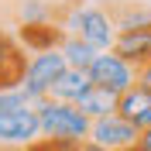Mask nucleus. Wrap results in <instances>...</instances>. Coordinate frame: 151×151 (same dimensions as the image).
<instances>
[{
  "mask_svg": "<svg viewBox=\"0 0 151 151\" xmlns=\"http://www.w3.org/2000/svg\"><path fill=\"white\" fill-rule=\"evenodd\" d=\"M55 21L65 28V35L83 38L96 52H106L117 41V21H113L110 7H96V4H86V0H69V4L55 7Z\"/></svg>",
  "mask_w": 151,
  "mask_h": 151,
  "instance_id": "nucleus-1",
  "label": "nucleus"
},
{
  "mask_svg": "<svg viewBox=\"0 0 151 151\" xmlns=\"http://www.w3.org/2000/svg\"><path fill=\"white\" fill-rule=\"evenodd\" d=\"M89 141L103 144L110 151H120V148H131V144L141 141V127L120 113H106V117H96L89 124Z\"/></svg>",
  "mask_w": 151,
  "mask_h": 151,
  "instance_id": "nucleus-6",
  "label": "nucleus"
},
{
  "mask_svg": "<svg viewBox=\"0 0 151 151\" xmlns=\"http://www.w3.org/2000/svg\"><path fill=\"white\" fill-rule=\"evenodd\" d=\"M120 151H144L141 144H131V148H120Z\"/></svg>",
  "mask_w": 151,
  "mask_h": 151,
  "instance_id": "nucleus-20",
  "label": "nucleus"
},
{
  "mask_svg": "<svg viewBox=\"0 0 151 151\" xmlns=\"http://www.w3.org/2000/svg\"><path fill=\"white\" fill-rule=\"evenodd\" d=\"M28 58H24V45H17L10 35L0 31V89L4 86H17L24 79Z\"/></svg>",
  "mask_w": 151,
  "mask_h": 151,
  "instance_id": "nucleus-9",
  "label": "nucleus"
},
{
  "mask_svg": "<svg viewBox=\"0 0 151 151\" xmlns=\"http://www.w3.org/2000/svg\"><path fill=\"white\" fill-rule=\"evenodd\" d=\"M137 144H141L144 151H151V127H144V131H141V141H137Z\"/></svg>",
  "mask_w": 151,
  "mask_h": 151,
  "instance_id": "nucleus-19",
  "label": "nucleus"
},
{
  "mask_svg": "<svg viewBox=\"0 0 151 151\" xmlns=\"http://www.w3.org/2000/svg\"><path fill=\"white\" fill-rule=\"evenodd\" d=\"M93 86V79H89V72L86 69H72L69 65L65 72L58 76L55 83H52V89H48V96H55V100H69V103H76L79 96L86 93Z\"/></svg>",
  "mask_w": 151,
  "mask_h": 151,
  "instance_id": "nucleus-11",
  "label": "nucleus"
},
{
  "mask_svg": "<svg viewBox=\"0 0 151 151\" xmlns=\"http://www.w3.org/2000/svg\"><path fill=\"white\" fill-rule=\"evenodd\" d=\"M117 113H120V117H127V120H134L137 127H141L144 117L151 113V89H144L141 83H134L127 93L117 96Z\"/></svg>",
  "mask_w": 151,
  "mask_h": 151,
  "instance_id": "nucleus-10",
  "label": "nucleus"
},
{
  "mask_svg": "<svg viewBox=\"0 0 151 151\" xmlns=\"http://www.w3.org/2000/svg\"><path fill=\"white\" fill-rule=\"evenodd\" d=\"M144 127H151V113H148V117H144V124H141V131H144Z\"/></svg>",
  "mask_w": 151,
  "mask_h": 151,
  "instance_id": "nucleus-21",
  "label": "nucleus"
},
{
  "mask_svg": "<svg viewBox=\"0 0 151 151\" xmlns=\"http://www.w3.org/2000/svg\"><path fill=\"white\" fill-rule=\"evenodd\" d=\"M113 52L124 55L131 65H148L151 62V24L144 28H131V31H117V41H113Z\"/></svg>",
  "mask_w": 151,
  "mask_h": 151,
  "instance_id": "nucleus-7",
  "label": "nucleus"
},
{
  "mask_svg": "<svg viewBox=\"0 0 151 151\" xmlns=\"http://www.w3.org/2000/svg\"><path fill=\"white\" fill-rule=\"evenodd\" d=\"M76 106H79L89 120H96V117L117 113V93H110V89H103V86H89V89L76 100Z\"/></svg>",
  "mask_w": 151,
  "mask_h": 151,
  "instance_id": "nucleus-12",
  "label": "nucleus"
},
{
  "mask_svg": "<svg viewBox=\"0 0 151 151\" xmlns=\"http://www.w3.org/2000/svg\"><path fill=\"white\" fill-rule=\"evenodd\" d=\"M69 69L65 55H62V48H45V52H31L28 58V69H24V79L21 83L28 86L31 93H35V100H41V96H48V89H52V83H55L58 76Z\"/></svg>",
  "mask_w": 151,
  "mask_h": 151,
  "instance_id": "nucleus-4",
  "label": "nucleus"
},
{
  "mask_svg": "<svg viewBox=\"0 0 151 151\" xmlns=\"http://www.w3.org/2000/svg\"><path fill=\"white\" fill-rule=\"evenodd\" d=\"M137 83H141L144 89H151V62H148V65H141V69H137Z\"/></svg>",
  "mask_w": 151,
  "mask_h": 151,
  "instance_id": "nucleus-17",
  "label": "nucleus"
},
{
  "mask_svg": "<svg viewBox=\"0 0 151 151\" xmlns=\"http://www.w3.org/2000/svg\"><path fill=\"white\" fill-rule=\"evenodd\" d=\"M38 120H41V134L48 137H69V141H86L89 137V117L69 100H55V96H41L35 103Z\"/></svg>",
  "mask_w": 151,
  "mask_h": 151,
  "instance_id": "nucleus-2",
  "label": "nucleus"
},
{
  "mask_svg": "<svg viewBox=\"0 0 151 151\" xmlns=\"http://www.w3.org/2000/svg\"><path fill=\"white\" fill-rule=\"evenodd\" d=\"M0 151H79V141H69V137H48V134H41V137H35V141L24 144V148H0Z\"/></svg>",
  "mask_w": 151,
  "mask_h": 151,
  "instance_id": "nucleus-16",
  "label": "nucleus"
},
{
  "mask_svg": "<svg viewBox=\"0 0 151 151\" xmlns=\"http://www.w3.org/2000/svg\"><path fill=\"white\" fill-rule=\"evenodd\" d=\"M58 48H62V55H65V62H69L72 69H89V65H93V58H96V48L86 45L83 38H76V35H65Z\"/></svg>",
  "mask_w": 151,
  "mask_h": 151,
  "instance_id": "nucleus-13",
  "label": "nucleus"
},
{
  "mask_svg": "<svg viewBox=\"0 0 151 151\" xmlns=\"http://www.w3.org/2000/svg\"><path fill=\"white\" fill-rule=\"evenodd\" d=\"M117 21V31H131V28H144L151 24V10L148 7H131V4H106Z\"/></svg>",
  "mask_w": 151,
  "mask_h": 151,
  "instance_id": "nucleus-14",
  "label": "nucleus"
},
{
  "mask_svg": "<svg viewBox=\"0 0 151 151\" xmlns=\"http://www.w3.org/2000/svg\"><path fill=\"white\" fill-rule=\"evenodd\" d=\"M65 38V28L58 21H31V24H21V45L28 52H45V48H58Z\"/></svg>",
  "mask_w": 151,
  "mask_h": 151,
  "instance_id": "nucleus-8",
  "label": "nucleus"
},
{
  "mask_svg": "<svg viewBox=\"0 0 151 151\" xmlns=\"http://www.w3.org/2000/svg\"><path fill=\"white\" fill-rule=\"evenodd\" d=\"M35 103H38L35 93H31L24 83L4 86V89H0V110H17V106H35Z\"/></svg>",
  "mask_w": 151,
  "mask_h": 151,
  "instance_id": "nucleus-15",
  "label": "nucleus"
},
{
  "mask_svg": "<svg viewBox=\"0 0 151 151\" xmlns=\"http://www.w3.org/2000/svg\"><path fill=\"white\" fill-rule=\"evenodd\" d=\"M35 137H41V120L35 106L0 110V148H24Z\"/></svg>",
  "mask_w": 151,
  "mask_h": 151,
  "instance_id": "nucleus-5",
  "label": "nucleus"
},
{
  "mask_svg": "<svg viewBox=\"0 0 151 151\" xmlns=\"http://www.w3.org/2000/svg\"><path fill=\"white\" fill-rule=\"evenodd\" d=\"M79 151H110V148H103V144H96V141H79Z\"/></svg>",
  "mask_w": 151,
  "mask_h": 151,
  "instance_id": "nucleus-18",
  "label": "nucleus"
},
{
  "mask_svg": "<svg viewBox=\"0 0 151 151\" xmlns=\"http://www.w3.org/2000/svg\"><path fill=\"white\" fill-rule=\"evenodd\" d=\"M89 72V79H93V86H103V89H110V93H127L134 83H137V65H131L124 55H117L113 48H106V52H96L93 65L86 69Z\"/></svg>",
  "mask_w": 151,
  "mask_h": 151,
  "instance_id": "nucleus-3",
  "label": "nucleus"
}]
</instances>
